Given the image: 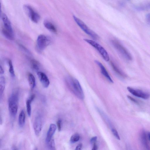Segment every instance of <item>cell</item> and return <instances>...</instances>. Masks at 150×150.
Here are the masks:
<instances>
[{
    "instance_id": "1",
    "label": "cell",
    "mask_w": 150,
    "mask_h": 150,
    "mask_svg": "<svg viewBox=\"0 0 150 150\" xmlns=\"http://www.w3.org/2000/svg\"><path fill=\"white\" fill-rule=\"evenodd\" d=\"M65 81L69 88L76 96L80 99H83V91L80 83L76 79L68 76L66 78Z\"/></svg>"
},
{
    "instance_id": "2",
    "label": "cell",
    "mask_w": 150,
    "mask_h": 150,
    "mask_svg": "<svg viewBox=\"0 0 150 150\" xmlns=\"http://www.w3.org/2000/svg\"><path fill=\"white\" fill-rule=\"evenodd\" d=\"M18 95L16 92L13 93L9 98L8 110L10 114L12 117H15L17 114L18 109Z\"/></svg>"
},
{
    "instance_id": "3",
    "label": "cell",
    "mask_w": 150,
    "mask_h": 150,
    "mask_svg": "<svg viewBox=\"0 0 150 150\" xmlns=\"http://www.w3.org/2000/svg\"><path fill=\"white\" fill-rule=\"evenodd\" d=\"M73 18L78 25L86 33L94 40H97L99 38L98 35L94 31L90 29L82 21L74 15L73 16Z\"/></svg>"
},
{
    "instance_id": "4",
    "label": "cell",
    "mask_w": 150,
    "mask_h": 150,
    "mask_svg": "<svg viewBox=\"0 0 150 150\" xmlns=\"http://www.w3.org/2000/svg\"><path fill=\"white\" fill-rule=\"evenodd\" d=\"M84 40L95 48L100 54L104 59L106 62L110 60L109 54L106 50L100 44L91 40L84 39Z\"/></svg>"
},
{
    "instance_id": "5",
    "label": "cell",
    "mask_w": 150,
    "mask_h": 150,
    "mask_svg": "<svg viewBox=\"0 0 150 150\" xmlns=\"http://www.w3.org/2000/svg\"><path fill=\"white\" fill-rule=\"evenodd\" d=\"M111 43L117 51L126 59L128 61L132 59V57L130 53L119 42L115 40H112Z\"/></svg>"
},
{
    "instance_id": "6",
    "label": "cell",
    "mask_w": 150,
    "mask_h": 150,
    "mask_svg": "<svg viewBox=\"0 0 150 150\" xmlns=\"http://www.w3.org/2000/svg\"><path fill=\"white\" fill-rule=\"evenodd\" d=\"M23 8L32 21L35 23L39 22L40 19V15L30 6L24 5Z\"/></svg>"
},
{
    "instance_id": "7",
    "label": "cell",
    "mask_w": 150,
    "mask_h": 150,
    "mask_svg": "<svg viewBox=\"0 0 150 150\" xmlns=\"http://www.w3.org/2000/svg\"><path fill=\"white\" fill-rule=\"evenodd\" d=\"M50 42L49 38L43 35H39L37 39V43L38 49L42 51L44 50Z\"/></svg>"
},
{
    "instance_id": "8",
    "label": "cell",
    "mask_w": 150,
    "mask_h": 150,
    "mask_svg": "<svg viewBox=\"0 0 150 150\" xmlns=\"http://www.w3.org/2000/svg\"><path fill=\"white\" fill-rule=\"evenodd\" d=\"M127 89L129 92L132 95L139 98L144 99H148L150 96L149 93L141 90L135 89L130 87H127Z\"/></svg>"
},
{
    "instance_id": "9",
    "label": "cell",
    "mask_w": 150,
    "mask_h": 150,
    "mask_svg": "<svg viewBox=\"0 0 150 150\" xmlns=\"http://www.w3.org/2000/svg\"><path fill=\"white\" fill-rule=\"evenodd\" d=\"M33 126L35 134L37 136L39 135L42 127V119L40 115H38L35 117Z\"/></svg>"
},
{
    "instance_id": "10",
    "label": "cell",
    "mask_w": 150,
    "mask_h": 150,
    "mask_svg": "<svg viewBox=\"0 0 150 150\" xmlns=\"http://www.w3.org/2000/svg\"><path fill=\"white\" fill-rule=\"evenodd\" d=\"M1 19L3 23V28L7 31L13 34V29L11 23L5 14L3 13L1 15Z\"/></svg>"
},
{
    "instance_id": "11",
    "label": "cell",
    "mask_w": 150,
    "mask_h": 150,
    "mask_svg": "<svg viewBox=\"0 0 150 150\" xmlns=\"http://www.w3.org/2000/svg\"><path fill=\"white\" fill-rule=\"evenodd\" d=\"M37 75L42 86L45 88L48 87L50 84V82L46 75L44 73L41 71L37 72Z\"/></svg>"
},
{
    "instance_id": "12",
    "label": "cell",
    "mask_w": 150,
    "mask_h": 150,
    "mask_svg": "<svg viewBox=\"0 0 150 150\" xmlns=\"http://www.w3.org/2000/svg\"><path fill=\"white\" fill-rule=\"evenodd\" d=\"M56 126L54 123L51 124L48 130L45 139V142L47 143L52 138L56 129Z\"/></svg>"
},
{
    "instance_id": "13",
    "label": "cell",
    "mask_w": 150,
    "mask_h": 150,
    "mask_svg": "<svg viewBox=\"0 0 150 150\" xmlns=\"http://www.w3.org/2000/svg\"><path fill=\"white\" fill-rule=\"evenodd\" d=\"M95 62L100 68L101 73L106 78L108 81L110 83H113V81L103 64L97 60H95Z\"/></svg>"
},
{
    "instance_id": "14",
    "label": "cell",
    "mask_w": 150,
    "mask_h": 150,
    "mask_svg": "<svg viewBox=\"0 0 150 150\" xmlns=\"http://www.w3.org/2000/svg\"><path fill=\"white\" fill-rule=\"evenodd\" d=\"M140 139L141 142L143 146L147 149H149V147L148 144L146 135L145 131L142 130L140 134Z\"/></svg>"
},
{
    "instance_id": "15",
    "label": "cell",
    "mask_w": 150,
    "mask_h": 150,
    "mask_svg": "<svg viewBox=\"0 0 150 150\" xmlns=\"http://www.w3.org/2000/svg\"><path fill=\"white\" fill-rule=\"evenodd\" d=\"M45 27L50 31L54 33L57 32V29L55 26L50 22L45 20L43 23Z\"/></svg>"
},
{
    "instance_id": "16",
    "label": "cell",
    "mask_w": 150,
    "mask_h": 150,
    "mask_svg": "<svg viewBox=\"0 0 150 150\" xmlns=\"http://www.w3.org/2000/svg\"><path fill=\"white\" fill-rule=\"evenodd\" d=\"M111 65L113 70L118 75L122 78L126 77V75L113 62H111Z\"/></svg>"
},
{
    "instance_id": "17",
    "label": "cell",
    "mask_w": 150,
    "mask_h": 150,
    "mask_svg": "<svg viewBox=\"0 0 150 150\" xmlns=\"http://www.w3.org/2000/svg\"><path fill=\"white\" fill-rule=\"evenodd\" d=\"M25 115L23 110H22L20 112L18 118V122L19 126L21 127H23L25 124Z\"/></svg>"
},
{
    "instance_id": "18",
    "label": "cell",
    "mask_w": 150,
    "mask_h": 150,
    "mask_svg": "<svg viewBox=\"0 0 150 150\" xmlns=\"http://www.w3.org/2000/svg\"><path fill=\"white\" fill-rule=\"evenodd\" d=\"M28 81L31 90L33 89L35 85V80L33 75L31 73L29 74L28 76Z\"/></svg>"
},
{
    "instance_id": "19",
    "label": "cell",
    "mask_w": 150,
    "mask_h": 150,
    "mask_svg": "<svg viewBox=\"0 0 150 150\" xmlns=\"http://www.w3.org/2000/svg\"><path fill=\"white\" fill-rule=\"evenodd\" d=\"M5 85V80L4 77L2 76L0 79V97L4 92Z\"/></svg>"
},
{
    "instance_id": "20",
    "label": "cell",
    "mask_w": 150,
    "mask_h": 150,
    "mask_svg": "<svg viewBox=\"0 0 150 150\" xmlns=\"http://www.w3.org/2000/svg\"><path fill=\"white\" fill-rule=\"evenodd\" d=\"M2 33L4 36L9 40H13L14 39L13 34L7 31L4 28L2 30Z\"/></svg>"
},
{
    "instance_id": "21",
    "label": "cell",
    "mask_w": 150,
    "mask_h": 150,
    "mask_svg": "<svg viewBox=\"0 0 150 150\" xmlns=\"http://www.w3.org/2000/svg\"><path fill=\"white\" fill-rule=\"evenodd\" d=\"M31 66L35 71L38 72L40 69V64L38 62L34 59H32L31 61Z\"/></svg>"
},
{
    "instance_id": "22",
    "label": "cell",
    "mask_w": 150,
    "mask_h": 150,
    "mask_svg": "<svg viewBox=\"0 0 150 150\" xmlns=\"http://www.w3.org/2000/svg\"><path fill=\"white\" fill-rule=\"evenodd\" d=\"M32 102L28 99L26 102L27 112L28 116L30 117L31 113V103Z\"/></svg>"
},
{
    "instance_id": "23",
    "label": "cell",
    "mask_w": 150,
    "mask_h": 150,
    "mask_svg": "<svg viewBox=\"0 0 150 150\" xmlns=\"http://www.w3.org/2000/svg\"><path fill=\"white\" fill-rule=\"evenodd\" d=\"M8 65L9 67V72H10L11 76L12 77H14L15 76V74L12 62L11 60H9Z\"/></svg>"
},
{
    "instance_id": "24",
    "label": "cell",
    "mask_w": 150,
    "mask_h": 150,
    "mask_svg": "<svg viewBox=\"0 0 150 150\" xmlns=\"http://www.w3.org/2000/svg\"><path fill=\"white\" fill-rule=\"evenodd\" d=\"M80 138V136L79 134H75L71 137L70 141L71 143H74L78 142Z\"/></svg>"
},
{
    "instance_id": "25",
    "label": "cell",
    "mask_w": 150,
    "mask_h": 150,
    "mask_svg": "<svg viewBox=\"0 0 150 150\" xmlns=\"http://www.w3.org/2000/svg\"><path fill=\"white\" fill-rule=\"evenodd\" d=\"M46 144L48 148L49 149L51 150L55 149L54 141L52 138L49 142Z\"/></svg>"
},
{
    "instance_id": "26",
    "label": "cell",
    "mask_w": 150,
    "mask_h": 150,
    "mask_svg": "<svg viewBox=\"0 0 150 150\" xmlns=\"http://www.w3.org/2000/svg\"><path fill=\"white\" fill-rule=\"evenodd\" d=\"M111 130L115 138L118 140H120V138L117 130L115 129H112Z\"/></svg>"
},
{
    "instance_id": "27",
    "label": "cell",
    "mask_w": 150,
    "mask_h": 150,
    "mask_svg": "<svg viewBox=\"0 0 150 150\" xmlns=\"http://www.w3.org/2000/svg\"><path fill=\"white\" fill-rule=\"evenodd\" d=\"M61 123L62 120L60 119L58 120L57 122L58 130L59 131H60L61 130Z\"/></svg>"
},
{
    "instance_id": "28",
    "label": "cell",
    "mask_w": 150,
    "mask_h": 150,
    "mask_svg": "<svg viewBox=\"0 0 150 150\" xmlns=\"http://www.w3.org/2000/svg\"><path fill=\"white\" fill-rule=\"evenodd\" d=\"M127 96L128 98L132 101L137 104H139V103L138 101L129 95H127Z\"/></svg>"
},
{
    "instance_id": "29",
    "label": "cell",
    "mask_w": 150,
    "mask_h": 150,
    "mask_svg": "<svg viewBox=\"0 0 150 150\" xmlns=\"http://www.w3.org/2000/svg\"><path fill=\"white\" fill-rule=\"evenodd\" d=\"M146 20L147 23L150 24V13H149L146 15Z\"/></svg>"
},
{
    "instance_id": "30",
    "label": "cell",
    "mask_w": 150,
    "mask_h": 150,
    "mask_svg": "<svg viewBox=\"0 0 150 150\" xmlns=\"http://www.w3.org/2000/svg\"><path fill=\"white\" fill-rule=\"evenodd\" d=\"M97 137L96 136L92 137L90 140V142L91 143H94L97 140Z\"/></svg>"
},
{
    "instance_id": "31",
    "label": "cell",
    "mask_w": 150,
    "mask_h": 150,
    "mask_svg": "<svg viewBox=\"0 0 150 150\" xmlns=\"http://www.w3.org/2000/svg\"><path fill=\"white\" fill-rule=\"evenodd\" d=\"M82 145L81 144H79L76 147L75 150H80L81 149Z\"/></svg>"
},
{
    "instance_id": "32",
    "label": "cell",
    "mask_w": 150,
    "mask_h": 150,
    "mask_svg": "<svg viewBox=\"0 0 150 150\" xmlns=\"http://www.w3.org/2000/svg\"><path fill=\"white\" fill-rule=\"evenodd\" d=\"M35 98V95L34 94H33L31 96L29 99L32 102Z\"/></svg>"
},
{
    "instance_id": "33",
    "label": "cell",
    "mask_w": 150,
    "mask_h": 150,
    "mask_svg": "<svg viewBox=\"0 0 150 150\" xmlns=\"http://www.w3.org/2000/svg\"><path fill=\"white\" fill-rule=\"evenodd\" d=\"M98 149V146L95 143L94 144L93 148L92 149L93 150H96Z\"/></svg>"
},
{
    "instance_id": "34",
    "label": "cell",
    "mask_w": 150,
    "mask_h": 150,
    "mask_svg": "<svg viewBox=\"0 0 150 150\" xmlns=\"http://www.w3.org/2000/svg\"><path fill=\"white\" fill-rule=\"evenodd\" d=\"M4 73V71L2 67L0 66V73L1 74H3Z\"/></svg>"
},
{
    "instance_id": "35",
    "label": "cell",
    "mask_w": 150,
    "mask_h": 150,
    "mask_svg": "<svg viewBox=\"0 0 150 150\" xmlns=\"http://www.w3.org/2000/svg\"><path fill=\"white\" fill-rule=\"evenodd\" d=\"M148 137L149 140L150 141V132H149L148 133Z\"/></svg>"
},
{
    "instance_id": "36",
    "label": "cell",
    "mask_w": 150,
    "mask_h": 150,
    "mask_svg": "<svg viewBox=\"0 0 150 150\" xmlns=\"http://www.w3.org/2000/svg\"><path fill=\"white\" fill-rule=\"evenodd\" d=\"M147 8H150V4H149L146 7Z\"/></svg>"
},
{
    "instance_id": "37",
    "label": "cell",
    "mask_w": 150,
    "mask_h": 150,
    "mask_svg": "<svg viewBox=\"0 0 150 150\" xmlns=\"http://www.w3.org/2000/svg\"></svg>"
}]
</instances>
